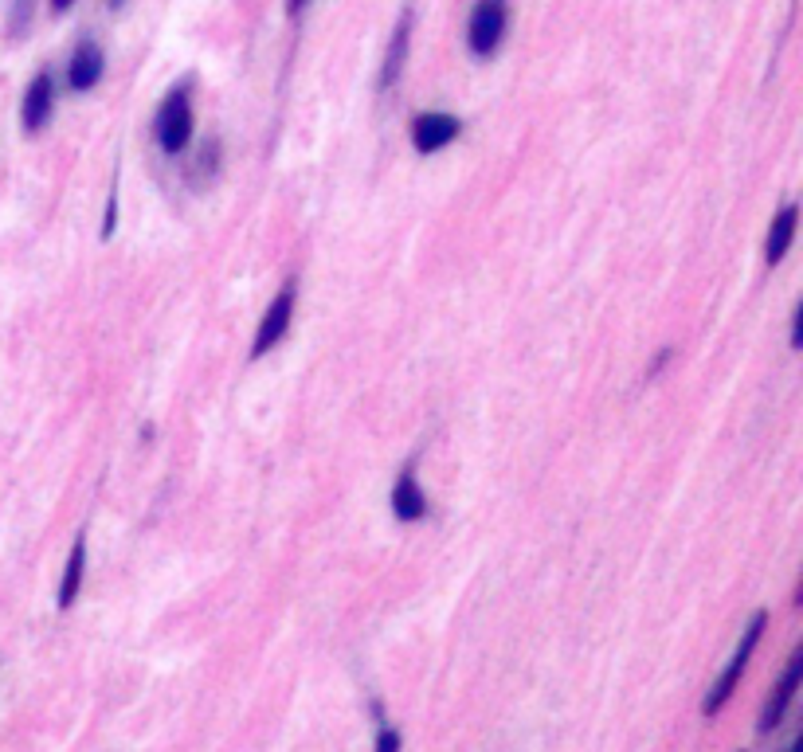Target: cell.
I'll list each match as a JSON object with an SVG mask.
<instances>
[{
  "mask_svg": "<svg viewBox=\"0 0 803 752\" xmlns=\"http://www.w3.org/2000/svg\"><path fill=\"white\" fill-rule=\"evenodd\" d=\"M302 4H306V0H286V12L294 16V12H302Z\"/></svg>",
  "mask_w": 803,
  "mask_h": 752,
  "instance_id": "15",
  "label": "cell"
},
{
  "mask_svg": "<svg viewBox=\"0 0 803 752\" xmlns=\"http://www.w3.org/2000/svg\"><path fill=\"white\" fill-rule=\"evenodd\" d=\"M404 47H408V16L400 20V28H396V40H392V51H388V63H384V75H380V83L388 87L396 75H400V63H404Z\"/></svg>",
  "mask_w": 803,
  "mask_h": 752,
  "instance_id": "12",
  "label": "cell"
},
{
  "mask_svg": "<svg viewBox=\"0 0 803 752\" xmlns=\"http://www.w3.org/2000/svg\"><path fill=\"white\" fill-rule=\"evenodd\" d=\"M290 318H294V279L286 282L283 290L275 294V302L267 306L259 333H255V345H251V357H263L267 349H275L283 341V333L290 329Z\"/></svg>",
  "mask_w": 803,
  "mask_h": 752,
  "instance_id": "3",
  "label": "cell"
},
{
  "mask_svg": "<svg viewBox=\"0 0 803 752\" xmlns=\"http://www.w3.org/2000/svg\"><path fill=\"white\" fill-rule=\"evenodd\" d=\"M796 220H800V212H796V204H788L776 220H772V228H768V243H764V255H768V263H780L784 255H788V247H792V235H796Z\"/></svg>",
  "mask_w": 803,
  "mask_h": 752,
  "instance_id": "9",
  "label": "cell"
},
{
  "mask_svg": "<svg viewBox=\"0 0 803 752\" xmlns=\"http://www.w3.org/2000/svg\"><path fill=\"white\" fill-rule=\"evenodd\" d=\"M377 752H400V733L396 729H380Z\"/></svg>",
  "mask_w": 803,
  "mask_h": 752,
  "instance_id": "13",
  "label": "cell"
},
{
  "mask_svg": "<svg viewBox=\"0 0 803 752\" xmlns=\"http://www.w3.org/2000/svg\"><path fill=\"white\" fill-rule=\"evenodd\" d=\"M427 510V498L424 490H420V482H416V474L412 470H404L400 474V482H396V490H392V514L400 517V521H420Z\"/></svg>",
  "mask_w": 803,
  "mask_h": 752,
  "instance_id": "8",
  "label": "cell"
},
{
  "mask_svg": "<svg viewBox=\"0 0 803 752\" xmlns=\"http://www.w3.org/2000/svg\"><path fill=\"white\" fill-rule=\"evenodd\" d=\"M800 674H803V655H792V662H788V670H784V678H780V686H776V694L768 698V705H764V713H760V733H768V729H776V725L784 721L788 705H792V698H796V686H800Z\"/></svg>",
  "mask_w": 803,
  "mask_h": 752,
  "instance_id": "6",
  "label": "cell"
},
{
  "mask_svg": "<svg viewBox=\"0 0 803 752\" xmlns=\"http://www.w3.org/2000/svg\"><path fill=\"white\" fill-rule=\"evenodd\" d=\"M764 623H768V615H764V611H756L753 623L745 627V639H741V647L733 651L729 666H725V674L717 678L713 694H709L706 705H702V713H706V717H717V713L725 709V702L733 698V690H737V682H741V674H745V666H749V658H753L756 643H760V635H764Z\"/></svg>",
  "mask_w": 803,
  "mask_h": 752,
  "instance_id": "1",
  "label": "cell"
},
{
  "mask_svg": "<svg viewBox=\"0 0 803 752\" xmlns=\"http://www.w3.org/2000/svg\"><path fill=\"white\" fill-rule=\"evenodd\" d=\"M71 4H75V0H51V8H55V12H67Z\"/></svg>",
  "mask_w": 803,
  "mask_h": 752,
  "instance_id": "14",
  "label": "cell"
},
{
  "mask_svg": "<svg viewBox=\"0 0 803 752\" xmlns=\"http://www.w3.org/2000/svg\"><path fill=\"white\" fill-rule=\"evenodd\" d=\"M192 138V106H189V94L185 91H173L165 98V106H161V114H157V141H161V149L165 153H181Z\"/></svg>",
  "mask_w": 803,
  "mask_h": 752,
  "instance_id": "2",
  "label": "cell"
},
{
  "mask_svg": "<svg viewBox=\"0 0 803 752\" xmlns=\"http://www.w3.org/2000/svg\"><path fill=\"white\" fill-rule=\"evenodd\" d=\"M502 32H506V8H502L498 0H482V4L474 8L471 32H467L471 51L474 55H490L494 47L502 44Z\"/></svg>",
  "mask_w": 803,
  "mask_h": 752,
  "instance_id": "4",
  "label": "cell"
},
{
  "mask_svg": "<svg viewBox=\"0 0 803 752\" xmlns=\"http://www.w3.org/2000/svg\"><path fill=\"white\" fill-rule=\"evenodd\" d=\"M71 87L75 91H91L98 79H102V51L95 44H83L71 55Z\"/></svg>",
  "mask_w": 803,
  "mask_h": 752,
  "instance_id": "10",
  "label": "cell"
},
{
  "mask_svg": "<svg viewBox=\"0 0 803 752\" xmlns=\"http://www.w3.org/2000/svg\"><path fill=\"white\" fill-rule=\"evenodd\" d=\"M83 564H87V541L79 537L71 545V557H67V572H63V584H59V608L67 611L79 596V584H83Z\"/></svg>",
  "mask_w": 803,
  "mask_h": 752,
  "instance_id": "11",
  "label": "cell"
},
{
  "mask_svg": "<svg viewBox=\"0 0 803 752\" xmlns=\"http://www.w3.org/2000/svg\"><path fill=\"white\" fill-rule=\"evenodd\" d=\"M51 94H55V87H51V75H48V71H40V75L32 79L28 94H24V106H20V114H24V126H28V130H40V126H44V122L51 118Z\"/></svg>",
  "mask_w": 803,
  "mask_h": 752,
  "instance_id": "7",
  "label": "cell"
},
{
  "mask_svg": "<svg viewBox=\"0 0 803 752\" xmlns=\"http://www.w3.org/2000/svg\"><path fill=\"white\" fill-rule=\"evenodd\" d=\"M455 138H459V118H451V114H424L412 122V145L420 153H435Z\"/></svg>",
  "mask_w": 803,
  "mask_h": 752,
  "instance_id": "5",
  "label": "cell"
}]
</instances>
